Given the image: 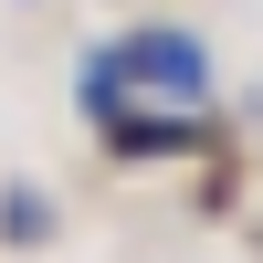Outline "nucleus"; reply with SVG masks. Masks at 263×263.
I'll list each match as a JSON object with an SVG mask.
<instances>
[{
    "label": "nucleus",
    "instance_id": "f257e3e1",
    "mask_svg": "<svg viewBox=\"0 0 263 263\" xmlns=\"http://www.w3.org/2000/svg\"><path fill=\"white\" fill-rule=\"evenodd\" d=\"M116 74H126V95H158V105H200L211 95V53H200V32H126L116 42Z\"/></svg>",
    "mask_w": 263,
    "mask_h": 263
},
{
    "label": "nucleus",
    "instance_id": "f03ea898",
    "mask_svg": "<svg viewBox=\"0 0 263 263\" xmlns=\"http://www.w3.org/2000/svg\"><path fill=\"white\" fill-rule=\"evenodd\" d=\"M95 126H105L116 158H190V147H211L200 105H137V95H126L116 116H95Z\"/></svg>",
    "mask_w": 263,
    "mask_h": 263
},
{
    "label": "nucleus",
    "instance_id": "7ed1b4c3",
    "mask_svg": "<svg viewBox=\"0 0 263 263\" xmlns=\"http://www.w3.org/2000/svg\"><path fill=\"white\" fill-rule=\"evenodd\" d=\"M0 242H53V200H42L32 179L0 190Z\"/></svg>",
    "mask_w": 263,
    "mask_h": 263
}]
</instances>
